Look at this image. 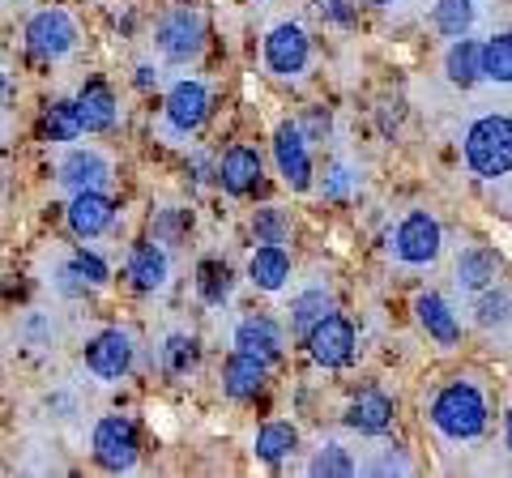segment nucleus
I'll return each instance as SVG.
<instances>
[{
	"label": "nucleus",
	"instance_id": "7ed1b4c3",
	"mask_svg": "<svg viewBox=\"0 0 512 478\" xmlns=\"http://www.w3.org/2000/svg\"><path fill=\"white\" fill-rule=\"evenodd\" d=\"M158 52H163L171 65H188V60H197L201 52V39H205V22L197 9H171L163 22H158Z\"/></svg>",
	"mask_w": 512,
	"mask_h": 478
},
{
	"label": "nucleus",
	"instance_id": "1a4fd4ad",
	"mask_svg": "<svg viewBox=\"0 0 512 478\" xmlns=\"http://www.w3.org/2000/svg\"><path fill=\"white\" fill-rule=\"evenodd\" d=\"M265 65L278 77H295L308 69V35L299 26H274L265 39Z\"/></svg>",
	"mask_w": 512,
	"mask_h": 478
},
{
	"label": "nucleus",
	"instance_id": "c85d7f7f",
	"mask_svg": "<svg viewBox=\"0 0 512 478\" xmlns=\"http://www.w3.org/2000/svg\"><path fill=\"white\" fill-rule=\"evenodd\" d=\"M474 316H478V325H508V316H512V295L508 291H495V286H487V291H478V304H474Z\"/></svg>",
	"mask_w": 512,
	"mask_h": 478
},
{
	"label": "nucleus",
	"instance_id": "c9c22d12",
	"mask_svg": "<svg viewBox=\"0 0 512 478\" xmlns=\"http://www.w3.org/2000/svg\"><path fill=\"white\" fill-rule=\"evenodd\" d=\"M320 13H329L338 26H350V18H355V13L346 9V0H320Z\"/></svg>",
	"mask_w": 512,
	"mask_h": 478
},
{
	"label": "nucleus",
	"instance_id": "ddd939ff",
	"mask_svg": "<svg viewBox=\"0 0 512 478\" xmlns=\"http://www.w3.org/2000/svg\"><path fill=\"white\" fill-rule=\"evenodd\" d=\"M265 359L248 355V350H235V355L227 359V368H222V389H227L235 402H248V397H256L265 389Z\"/></svg>",
	"mask_w": 512,
	"mask_h": 478
},
{
	"label": "nucleus",
	"instance_id": "2eb2a0df",
	"mask_svg": "<svg viewBox=\"0 0 512 478\" xmlns=\"http://www.w3.org/2000/svg\"><path fill=\"white\" fill-rule=\"evenodd\" d=\"M218 180L222 188H227L231 197H244L256 188V180H261V154L248 150V146H235L222 154V167H218Z\"/></svg>",
	"mask_w": 512,
	"mask_h": 478
},
{
	"label": "nucleus",
	"instance_id": "20e7f679",
	"mask_svg": "<svg viewBox=\"0 0 512 478\" xmlns=\"http://www.w3.org/2000/svg\"><path fill=\"white\" fill-rule=\"evenodd\" d=\"M94 461L111 474H124L137 466V427L120 419V414H107V419L94 427Z\"/></svg>",
	"mask_w": 512,
	"mask_h": 478
},
{
	"label": "nucleus",
	"instance_id": "6e6552de",
	"mask_svg": "<svg viewBox=\"0 0 512 478\" xmlns=\"http://www.w3.org/2000/svg\"><path fill=\"white\" fill-rule=\"evenodd\" d=\"M86 368L99 380H120L128 368H133V342L120 329H103L99 338L86 346Z\"/></svg>",
	"mask_w": 512,
	"mask_h": 478
},
{
	"label": "nucleus",
	"instance_id": "a878e982",
	"mask_svg": "<svg viewBox=\"0 0 512 478\" xmlns=\"http://www.w3.org/2000/svg\"><path fill=\"white\" fill-rule=\"evenodd\" d=\"M483 77L487 82H512V35H495L483 43Z\"/></svg>",
	"mask_w": 512,
	"mask_h": 478
},
{
	"label": "nucleus",
	"instance_id": "9b49d317",
	"mask_svg": "<svg viewBox=\"0 0 512 478\" xmlns=\"http://www.w3.org/2000/svg\"><path fill=\"white\" fill-rule=\"evenodd\" d=\"M111 180V163L99 150H73L60 163V184L73 193H90V188H107Z\"/></svg>",
	"mask_w": 512,
	"mask_h": 478
},
{
	"label": "nucleus",
	"instance_id": "b1692460",
	"mask_svg": "<svg viewBox=\"0 0 512 478\" xmlns=\"http://www.w3.org/2000/svg\"><path fill=\"white\" fill-rule=\"evenodd\" d=\"M333 312V295L329 291H303L291 304V333L295 338H308V333Z\"/></svg>",
	"mask_w": 512,
	"mask_h": 478
},
{
	"label": "nucleus",
	"instance_id": "393cba45",
	"mask_svg": "<svg viewBox=\"0 0 512 478\" xmlns=\"http://www.w3.org/2000/svg\"><path fill=\"white\" fill-rule=\"evenodd\" d=\"M295 444H299V432L291 423H265L261 432H256V457L261 461H282V457L295 453Z\"/></svg>",
	"mask_w": 512,
	"mask_h": 478
},
{
	"label": "nucleus",
	"instance_id": "dca6fc26",
	"mask_svg": "<svg viewBox=\"0 0 512 478\" xmlns=\"http://www.w3.org/2000/svg\"><path fill=\"white\" fill-rule=\"evenodd\" d=\"M235 350H248V355L274 363L282 355V329L269 321V316H248L235 329Z\"/></svg>",
	"mask_w": 512,
	"mask_h": 478
},
{
	"label": "nucleus",
	"instance_id": "f257e3e1",
	"mask_svg": "<svg viewBox=\"0 0 512 478\" xmlns=\"http://www.w3.org/2000/svg\"><path fill=\"white\" fill-rule=\"evenodd\" d=\"M431 423H436V432L448 436V440H478L487 427V402L483 393L466 380H457V385H448L436 393V402H431Z\"/></svg>",
	"mask_w": 512,
	"mask_h": 478
},
{
	"label": "nucleus",
	"instance_id": "bb28decb",
	"mask_svg": "<svg viewBox=\"0 0 512 478\" xmlns=\"http://www.w3.org/2000/svg\"><path fill=\"white\" fill-rule=\"evenodd\" d=\"M436 26H440V35H448V39L470 35V26H474V0H440V5H436Z\"/></svg>",
	"mask_w": 512,
	"mask_h": 478
},
{
	"label": "nucleus",
	"instance_id": "9d476101",
	"mask_svg": "<svg viewBox=\"0 0 512 478\" xmlns=\"http://www.w3.org/2000/svg\"><path fill=\"white\" fill-rule=\"evenodd\" d=\"M274 158H278L282 180L291 184L295 193H303V188L312 184V158H308V141H303V133L295 129V124H282V129L274 133Z\"/></svg>",
	"mask_w": 512,
	"mask_h": 478
},
{
	"label": "nucleus",
	"instance_id": "aec40b11",
	"mask_svg": "<svg viewBox=\"0 0 512 478\" xmlns=\"http://www.w3.org/2000/svg\"><path fill=\"white\" fill-rule=\"evenodd\" d=\"M248 278L261 286V291H282L286 278H291V257H286L278 244L256 248V252H252V261H248Z\"/></svg>",
	"mask_w": 512,
	"mask_h": 478
},
{
	"label": "nucleus",
	"instance_id": "2f4dec72",
	"mask_svg": "<svg viewBox=\"0 0 512 478\" xmlns=\"http://www.w3.org/2000/svg\"><path fill=\"white\" fill-rule=\"evenodd\" d=\"M192 363H197V342L184 338V333L167 338V346H163V368H167L171 376H180V372L192 368Z\"/></svg>",
	"mask_w": 512,
	"mask_h": 478
},
{
	"label": "nucleus",
	"instance_id": "7c9ffc66",
	"mask_svg": "<svg viewBox=\"0 0 512 478\" xmlns=\"http://www.w3.org/2000/svg\"><path fill=\"white\" fill-rule=\"evenodd\" d=\"M252 231H256V239H261V244H282V239L291 235V218H286L278 205H269V210H256Z\"/></svg>",
	"mask_w": 512,
	"mask_h": 478
},
{
	"label": "nucleus",
	"instance_id": "4468645a",
	"mask_svg": "<svg viewBox=\"0 0 512 478\" xmlns=\"http://www.w3.org/2000/svg\"><path fill=\"white\" fill-rule=\"evenodd\" d=\"M205 111H210V94H205L201 82L171 86V94H167V120H171V129L192 133L205 120Z\"/></svg>",
	"mask_w": 512,
	"mask_h": 478
},
{
	"label": "nucleus",
	"instance_id": "a211bd4d",
	"mask_svg": "<svg viewBox=\"0 0 512 478\" xmlns=\"http://www.w3.org/2000/svg\"><path fill=\"white\" fill-rule=\"evenodd\" d=\"M346 423L355 427V432H363V436L389 432V423H393V402H389L384 393H359L355 402H350V410H346Z\"/></svg>",
	"mask_w": 512,
	"mask_h": 478
},
{
	"label": "nucleus",
	"instance_id": "c756f323",
	"mask_svg": "<svg viewBox=\"0 0 512 478\" xmlns=\"http://www.w3.org/2000/svg\"><path fill=\"white\" fill-rule=\"evenodd\" d=\"M312 474L316 478H350L355 474V461L346 457L342 444H325V449L312 457Z\"/></svg>",
	"mask_w": 512,
	"mask_h": 478
},
{
	"label": "nucleus",
	"instance_id": "cd10ccee",
	"mask_svg": "<svg viewBox=\"0 0 512 478\" xmlns=\"http://www.w3.org/2000/svg\"><path fill=\"white\" fill-rule=\"evenodd\" d=\"M86 129H82V116H77V99H60L47 107V137L52 141H77Z\"/></svg>",
	"mask_w": 512,
	"mask_h": 478
},
{
	"label": "nucleus",
	"instance_id": "412c9836",
	"mask_svg": "<svg viewBox=\"0 0 512 478\" xmlns=\"http://www.w3.org/2000/svg\"><path fill=\"white\" fill-rule=\"evenodd\" d=\"M444 73H448V82H453V86H474L478 77H483V43H474V39L461 35L453 47H448Z\"/></svg>",
	"mask_w": 512,
	"mask_h": 478
},
{
	"label": "nucleus",
	"instance_id": "ea45409f",
	"mask_svg": "<svg viewBox=\"0 0 512 478\" xmlns=\"http://www.w3.org/2000/svg\"><path fill=\"white\" fill-rule=\"evenodd\" d=\"M372 5H393V0H372Z\"/></svg>",
	"mask_w": 512,
	"mask_h": 478
},
{
	"label": "nucleus",
	"instance_id": "6ab92c4d",
	"mask_svg": "<svg viewBox=\"0 0 512 478\" xmlns=\"http://www.w3.org/2000/svg\"><path fill=\"white\" fill-rule=\"evenodd\" d=\"M414 312H419V325H423L440 346H453V342L461 338L457 316H453V308H448L440 295H419V299H414Z\"/></svg>",
	"mask_w": 512,
	"mask_h": 478
},
{
	"label": "nucleus",
	"instance_id": "473e14b6",
	"mask_svg": "<svg viewBox=\"0 0 512 478\" xmlns=\"http://www.w3.org/2000/svg\"><path fill=\"white\" fill-rule=\"evenodd\" d=\"M201 295H205V304H222V299L231 295V269L205 261L201 265Z\"/></svg>",
	"mask_w": 512,
	"mask_h": 478
},
{
	"label": "nucleus",
	"instance_id": "4be33fe9",
	"mask_svg": "<svg viewBox=\"0 0 512 478\" xmlns=\"http://www.w3.org/2000/svg\"><path fill=\"white\" fill-rule=\"evenodd\" d=\"M77 116H82V129L86 133H103L116 124V99H111L107 86H86L82 94H77Z\"/></svg>",
	"mask_w": 512,
	"mask_h": 478
},
{
	"label": "nucleus",
	"instance_id": "e433bc0d",
	"mask_svg": "<svg viewBox=\"0 0 512 478\" xmlns=\"http://www.w3.org/2000/svg\"><path fill=\"white\" fill-rule=\"evenodd\" d=\"M137 82H141V86H150V82H158V73H154L150 65H141V69H137Z\"/></svg>",
	"mask_w": 512,
	"mask_h": 478
},
{
	"label": "nucleus",
	"instance_id": "f03ea898",
	"mask_svg": "<svg viewBox=\"0 0 512 478\" xmlns=\"http://www.w3.org/2000/svg\"><path fill=\"white\" fill-rule=\"evenodd\" d=\"M466 163L483 180H500L512 171V120L508 116H483L466 133Z\"/></svg>",
	"mask_w": 512,
	"mask_h": 478
},
{
	"label": "nucleus",
	"instance_id": "0eeeda50",
	"mask_svg": "<svg viewBox=\"0 0 512 478\" xmlns=\"http://www.w3.org/2000/svg\"><path fill=\"white\" fill-rule=\"evenodd\" d=\"M440 244H444L440 222L427 210H414L402 227H397V257L406 265H431L440 257Z\"/></svg>",
	"mask_w": 512,
	"mask_h": 478
},
{
	"label": "nucleus",
	"instance_id": "5701e85b",
	"mask_svg": "<svg viewBox=\"0 0 512 478\" xmlns=\"http://www.w3.org/2000/svg\"><path fill=\"white\" fill-rule=\"evenodd\" d=\"M457 286H461V291H470V295L495 286V252L491 248L461 252V261H457Z\"/></svg>",
	"mask_w": 512,
	"mask_h": 478
},
{
	"label": "nucleus",
	"instance_id": "f704fd0d",
	"mask_svg": "<svg viewBox=\"0 0 512 478\" xmlns=\"http://www.w3.org/2000/svg\"><path fill=\"white\" fill-rule=\"evenodd\" d=\"M372 474H410V461L397 453V444H380V461L372 466Z\"/></svg>",
	"mask_w": 512,
	"mask_h": 478
},
{
	"label": "nucleus",
	"instance_id": "72a5a7b5",
	"mask_svg": "<svg viewBox=\"0 0 512 478\" xmlns=\"http://www.w3.org/2000/svg\"><path fill=\"white\" fill-rule=\"evenodd\" d=\"M69 269H73V274L82 278L86 286H103V282H107V265L94 257V252H77V257L69 261Z\"/></svg>",
	"mask_w": 512,
	"mask_h": 478
},
{
	"label": "nucleus",
	"instance_id": "58836bf2",
	"mask_svg": "<svg viewBox=\"0 0 512 478\" xmlns=\"http://www.w3.org/2000/svg\"><path fill=\"white\" fill-rule=\"evenodd\" d=\"M5 94H9V82H5V73H0V103H5Z\"/></svg>",
	"mask_w": 512,
	"mask_h": 478
},
{
	"label": "nucleus",
	"instance_id": "423d86ee",
	"mask_svg": "<svg viewBox=\"0 0 512 478\" xmlns=\"http://www.w3.org/2000/svg\"><path fill=\"white\" fill-rule=\"evenodd\" d=\"M303 342H308V355L320 368H342V363H350V355H355V325H350L346 316L329 312Z\"/></svg>",
	"mask_w": 512,
	"mask_h": 478
},
{
	"label": "nucleus",
	"instance_id": "f8f14e48",
	"mask_svg": "<svg viewBox=\"0 0 512 478\" xmlns=\"http://www.w3.org/2000/svg\"><path fill=\"white\" fill-rule=\"evenodd\" d=\"M111 218H116V205H111V197H103V188H90V193H77L69 201V227L82 239L103 235Z\"/></svg>",
	"mask_w": 512,
	"mask_h": 478
},
{
	"label": "nucleus",
	"instance_id": "f3484780",
	"mask_svg": "<svg viewBox=\"0 0 512 478\" xmlns=\"http://www.w3.org/2000/svg\"><path fill=\"white\" fill-rule=\"evenodd\" d=\"M128 278H133L137 291H163L171 278V261L158 244H137L133 257H128Z\"/></svg>",
	"mask_w": 512,
	"mask_h": 478
},
{
	"label": "nucleus",
	"instance_id": "39448f33",
	"mask_svg": "<svg viewBox=\"0 0 512 478\" xmlns=\"http://www.w3.org/2000/svg\"><path fill=\"white\" fill-rule=\"evenodd\" d=\"M73 43H77V26H73V18L64 9H43V13H35V18L26 22V47L35 56H43V60L69 56Z\"/></svg>",
	"mask_w": 512,
	"mask_h": 478
},
{
	"label": "nucleus",
	"instance_id": "4c0bfd02",
	"mask_svg": "<svg viewBox=\"0 0 512 478\" xmlns=\"http://www.w3.org/2000/svg\"><path fill=\"white\" fill-rule=\"evenodd\" d=\"M504 444H508V453H512V414H508V423H504Z\"/></svg>",
	"mask_w": 512,
	"mask_h": 478
}]
</instances>
